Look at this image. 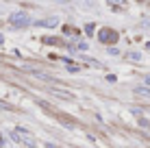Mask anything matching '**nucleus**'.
Listing matches in <instances>:
<instances>
[{
	"instance_id": "nucleus-2",
	"label": "nucleus",
	"mask_w": 150,
	"mask_h": 148,
	"mask_svg": "<svg viewBox=\"0 0 150 148\" xmlns=\"http://www.w3.org/2000/svg\"><path fill=\"white\" fill-rule=\"evenodd\" d=\"M98 39H100L105 46H113L117 39H120V35H117L113 28H102V30H98Z\"/></svg>"
},
{
	"instance_id": "nucleus-10",
	"label": "nucleus",
	"mask_w": 150,
	"mask_h": 148,
	"mask_svg": "<svg viewBox=\"0 0 150 148\" xmlns=\"http://www.w3.org/2000/svg\"><path fill=\"white\" fill-rule=\"evenodd\" d=\"M109 55H120V50L113 48V46H109Z\"/></svg>"
},
{
	"instance_id": "nucleus-9",
	"label": "nucleus",
	"mask_w": 150,
	"mask_h": 148,
	"mask_svg": "<svg viewBox=\"0 0 150 148\" xmlns=\"http://www.w3.org/2000/svg\"><path fill=\"white\" fill-rule=\"evenodd\" d=\"M0 109H4V111H11V105H7V103H2V100H0Z\"/></svg>"
},
{
	"instance_id": "nucleus-15",
	"label": "nucleus",
	"mask_w": 150,
	"mask_h": 148,
	"mask_svg": "<svg viewBox=\"0 0 150 148\" xmlns=\"http://www.w3.org/2000/svg\"><path fill=\"white\" fill-rule=\"evenodd\" d=\"M109 2H120V4H124V0H109Z\"/></svg>"
},
{
	"instance_id": "nucleus-11",
	"label": "nucleus",
	"mask_w": 150,
	"mask_h": 148,
	"mask_svg": "<svg viewBox=\"0 0 150 148\" xmlns=\"http://www.w3.org/2000/svg\"><path fill=\"white\" fill-rule=\"evenodd\" d=\"M76 48H79V50H87V44H85V42H81L79 46H76Z\"/></svg>"
},
{
	"instance_id": "nucleus-8",
	"label": "nucleus",
	"mask_w": 150,
	"mask_h": 148,
	"mask_svg": "<svg viewBox=\"0 0 150 148\" xmlns=\"http://www.w3.org/2000/svg\"><path fill=\"white\" fill-rule=\"evenodd\" d=\"M131 113H133V115H137V118H142V109H139V107H135V109H131Z\"/></svg>"
},
{
	"instance_id": "nucleus-6",
	"label": "nucleus",
	"mask_w": 150,
	"mask_h": 148,
	"mask_svg": "<svg viewBox=\"0 0 150 148\" xmlns=\"http://www.w3.org/2000/svg\"><path fill=\"white\" fill-rule=\"evenodd\" d=\"M11 140L15 142V144H22V137H20L18 133H15V131H11Z\"/></svg>"
},
{
	"instance_id": "nucleus-13",
	"label": "nucleus",
	"mask_w": 150,
	"mask_h": 148,
	"mask_svg": "<svg viewBox=\"0 0 150 148\" xmlns=\"http://www.w3.org/2000/svg\"><path fill=\"white\" fill-rule=\"evenodd\" d=\"M46 148H59V146H54V144H50V142H48V144H46Z\"/></svg>"
},
{
	"instance_id": "nucleus-1",
	"label": "nucleus",
	"mask_w": 150,
	"mask_h": 148,
	"mask_svg": "<svg viewBox=\"0 0 150 148\" xmlns=\"http://www.w3.org/2000/svg\"><path fill=\"white\" fill-rule=\"evenodd\" d=\"M9 22H11L13 28H26L28 24H33V20H30V15L26 11H15L9 15Z\"/></svg>"
},
{
	"instance_id": "nucleus-16",
	"label": "nucleus",
	"mask_w": 150,
	"mask_h": 148,
	"mask_svg": "<svg viewBox=\"0 0 150 148\" xmlns=\"http://www.w3.org/2000/svg\"><path fill=\"white\" fill-rule=\"evenodd\" d=\"M148 2H150V0H148Z\"/></svg>"
},
{
	"instance_id": "nucleus-14",
	"label": "nucleus",
	"mask_w": 150,
	"mask_h": 148,
	"mask_svg": "<svg viewBox=\"0 0 150 148\" xmlns=\"http://www.w3.org/2000/svg\"><path fill=\"white\" fill-rule=\"evenodd\" d=\"M144 26H146V28H150V20H146V22H144Z\"/></svg>"
},
{
	"instance_id": "nucleus-7",
	"label": "nucleus",
	"mask_w": 150,
	"mask_h": 148,
	"mask_svg": "<svg viewBox=\"0 0 150 148\" xmlns=\"http://www.w3.org/2000/svg\"><path fill=\"white\" fill-rule=\"evenodd\" d=\"M94 28H96L94 24H87V26H85V33H87V35H94Z\"/></svg>"
},
{
	"instance_id": "nucleus-3",
	"label": "nucleus",
	"mask_w": 150,
	"mask_h": 148,
	"mask_svg": "<svg viewBox=\"0 0 150 148\" xmlns=\"http://www.w3.org/2000/svg\"><path fill=\"white\" fill-rule=\"evenodd\" d=\"M35 26H46V28H52L59 24V18H48V20H39V22H33Z\"/></svg>"
},
{
	"instance_id": "nucleus-5",
	"label": "nucleus",
	"mask_w": 150,
	"mask_h": 148,
	"mask_svg": "<svg viewBox=\"0 0 150 148\" xmlns=\"http://www.w3.org/2000/svg\"><path fill=\"white\" fill-rule=\"evenodd\" d=\"M126 57L131 59V61H139V59H142V55H139V52H128Z\"/></svg>"
},
{
	"instance_id": "nucleus-4",
	"label": "nucleus",
	"mask_w": 150,
	"mask_h": 148,
	"mask_svg": "<svg viewBox=\"0 0 150 148\" xmlns=\"http://www.w3.org/2000/svg\"><path fill=\"white\" fill-rule=\"evenodd\" d=\"M137 122H139V126H144V129H150V120H146V118H139Z\"/></svg>"
},
{
	"instance_id": "nucleus-12",
	"label": "nucleus",
	"mask_w": 150,
	"mask_h": 148,
	"mask_svg": "<svg viewBox=\"0 0 150 148\" xmlns=\"http://www.w3.org/2000/svg\"><path fill=\"white\" fill-rule=\"evenodd\" d=\"M144 83H146L148 87H150V74H146V76H144Z\"/></svg>"
}]
</instances>
